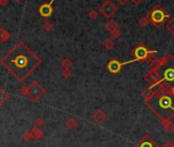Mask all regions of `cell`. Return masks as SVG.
Wrapping results in <instances>:
<instances>
[{"mask_svg": "<svg viewBox=\"0 0 174 147\" xmlns=\"http://www.w3.org/2000/svg\"><path fill=\"white\" fill-rule=\"evenodd\" d=\"M7 72L18 82L25 81L39 68L42 60L24 41H18L0 60Z\"/></svg>", "mask_w": 174, "mask_h": 147, "instance_id": "obj_1", "label": "cell"}, {"mask_svg": "<svg viewBox=\"0 0 174 147\" xmlns=\"http://www.w3.org/2000/svg\"><path fill=\"white\" fill-rule=\"evenodd\" d=\"M155 98H158L157 106L149 107L158 117L171 119L174 117V96L170 93V88H166L164 83L159 84V89Z\"/></svg>", "mask_w": 174, "mask_h": 147, "instance_id": "obj_2", "label": "cell"}, {"mask_svg": "<svg viewBox=\"0 0 174 147\" xmlns=\"http://www.w3.org/2000/svg\"><path fill=\"white\" fill-rule=\"evenodd\" d=\"M45 92H46L45 88L38 83L37 81H33L28 86L22 87L20 89V93L22 95L28 96L33 101H38L45 94Z\"/></svg>", "mask_w": 174, "mask_h": 147, "instance_id": "obj_3", "label": "cell"}, {"mask_svg": "<svg viewBox=\"0 0 174 147\" xmlns=\"http://www.w3.org/2000/svg\"><path fill=\"white\" fill-rule=\"evenodd\" d=\"M149 21H150L156 27H159L161 24H163L166 18H169V14L165 13V10L161 6H156L150 11L148 15Z\"/></svg>", "mask_w": 174, "mask_h": 147, "instance_id": "obj_4", "label": "cell"}, {"mask_svg": "<svg viewBox=\"0 0 174 147\" xmlns=\"http://www.w3.org/2000/svg\"><path fill=\"white\" fill-rule=\"evenodd\" d=\"M156 52L157 51H150L145 46L140 44V45L136 46L132 51V55L134 56V59L131 61H128V63H132V61H139V63H142V61H145L149 58V56L150 54L156 53Z\"/></svg>", "mask_w": 174, "mask_h": 147, "instance_id": "obj_5", "label": "cell"}, {"mask_svg": "<svg viewBox=\"0 0 174 147\" xmlns=\"http://www.w3.org/2000/svg\"><path fill=\"white\" fill-rule=\"evenodd\" d=\"M99 10H100V13H102V14L103 15L104 18H110L111 17H113V15L117 13V7H116V5L112 1L107 0V1L104 2L102 6H100Z\"/></svg>", "mask_w": 174, "mask_h": 147, "instance_id": "obj_6", "label": "cell"}, {"mask_svg": "<svg viewBox=\"0 0 174 147\" xmlns=\"http://www.w3.org/2000/svg\"><path fill=\"white\" fill-rule=\"evenodd\" d=\"M144 79L148 83L150 84V86H154V85H157V84H160L161 83V76L160 74L158 73L157 71H155V69H152V71H150L149 73H146Z\"/></svg>", "mask_w": 174, "mask_h": 147, "instance_id": "obj_7", "label": "cell"}, {"mask_svg": "<svg viewBox=\"0 0 174 147\" xmlns=\"http://www.w3.org/2000/svg\"><path fill=\"white\" fill-rule=\"evenodd\" d=\"M158 89H159V84L154 85V86H150V88L145 89V90L142 92L141 96H142V98L145 99V103L150 102V100L156 96L157 92H158Z\"/></svg>", "mask_w": 174, "mask_h": 147, "instance_id": "obj_8", "label": "cell"}, {"mask_svg": "<svg viewBox=\"0 0 174 147\" xmlns=\"http://www.w3.org/2000/svg\"><path fill=\"white\" fill-rule=\"evenodd\" d=\"M133 147H160L156 141L150 138V135H145Z\"/></svg>", "mask_w": 174, "mask_h": 147, "instance_id": "obj_9", "label": "cell"}, {"mask_svg": "<svg viewBox=\"0 0 174 147\" xmlns=\"http://www.w3.org/2000/svg\"><path fill=\"white\" fill-rule=\"evenodd\" d=\"M53 1H55V0H51L50 2H46L39 7V13L42 18H47L52 15V13H53L52 3H53Z\"/></svg>", "mask_w": 174, "mask_h": 147, "instance_id": "obj_10", "label": "cell"}, {"mask_svg": "<svg viewBox=\"0 0 174 147\" xmlns=\"http://www.w3.org/2000/svg\"><path fill=\"white\" fill-rule=\"evenodd\" d=\"M123 65H124V63H120L118 59L113 58L112 60L109 61V63H108V65H107V68H108V71H109L111 74H114V75H115V74L120 73V71L122 69Z\"/></svg>", "mask_w": 174, "mask_h": 147, "instance_id": "obj_11", "label": "cell"}, {"mask_svg": "<svg viewBox=\"0 0 174 147\" xmlns=\"http://www.w3.org/2000/svg\"><path fill=\"white\" fill-rule=\"evenodd\" d=\"M107 114L106 111L103 110V109H96L93 114H92V121H93L95 124H98V125H100V124H103L104 121L107 119Z\"/></svg>", "mask_w": 174, "mask_h": 147, "instance_id": "obj_12", "label": "cell"}, {"mask_svg": "<svg viewBox=\"0 0 174 147\" xmlns=\"http://www.w3.org/2000/svg\"><path fill=\"white\" fill-rule=\"evenodd\" d=\"M168 57L169 56H164V57H161V58H156V59L150 60L149 63L150 64V67H152V69L158 71L161 67L165 65V63H167V60H168Z\"/></svg>", "mask_w": 174, "mask_h": 147, "instance_id": "obj_13", "label": "cell"}, {"mask_svg": "<svg viewBox=\"0 0 174 147\" xmlns=\"http://www.w3.org/2000/svg\"><path fill=\"white\" fill-rule=\"evenodd\" d=\"M161 124H162V126L165 128V130L167 131L168 133H170V134L174 133V125L171 123V119H161Z\"/></svg>", "mask_w": 174, "mask_h": 147, "instance_id": "obj_14", "label": "cell"}, {"mask_svg": "<svg viewBox=\"0 0 174 147\" xmlns=\"http://www.w3.org/2000/svg\"><path fill=\"white\" fill-rule=\"evenodd\" d=\"M30 134L32 136V140H39L43 136V132L40 128H33V129L30 130Z\"/></svg>", "mask_w": 174, "mask_h": 147, "instance_id": "obj_15", "label": "cell"}, {"mask_svg": "<svg viewBox=\"0 0 174 147\" xmlns=\"http://www.w3.org/2000/svg\"><path fill=\"white\" fill-rule=\"evenodd\" d=\"M165 81H167V82H172V81H174V68L166 69V72L164 73V78H162L161 83L165 82Z\"/></svg>", "mask_w": 174, "mask_h": 147, "instance_id": "obj_16", "label": "cell"}, {"mask_svg": "<svg viewBox=\"0 0 174 147\" xmlns=\"http://www.w3.org/2000/svg\"><path fill=\"white\" fill-rule=\"evenodd\" d=\"M104 28H106L107 31H109L110 33H112V32H114V31L119 29V25H118V23L116 22V21L110 20L106 25H104Z\"/></svg>", "mask_w": 174, "mask_h": 147, "instance_id": "obj_17", "label": "cell"}, {"mask_svg": "<svg viewBox=\"0 0 174 147\" xmlns=\"http://www.w3.org/2000/svg\"><path fill=\"white\" fill-rule=\"evenodd\" d=\"M10 38L9 33L4 28H0V43H5L6 41H8Z\"/></svg>", "mask_w": 174, "mask_h": 147, "instance_id": "obj_18", "label": "cell"}, {"mask_svg": "<svg viewBox=\"0 0 174 147\" xmlns=\"http://www.w3.org/2000/svg\"><path fill=\"white\" fill-rule=\"evenodd\" d=\"M78 121H77L76 119H74V118H70V119H68L67 121H66V127L68 128V129H70V130H74L75 128H77L78 127Z\"/></svg>", "mask_w": 174, "mask_h": 147, "instance_id": "obj_19", "label": "cell"}, {"mask_svg": "<svg viewBox=\"0 0 174 147\" xmlns=\"http://www.w3.org/2000/svg\"><path fill=\"white\" fill-rule=\"evenodd\" d=\"M9 98V94L4 90V89L0 88V106L3 105L5 103V101Z\"/></svg>", "mask_w": 174, "mask_h": 147, "instance_id": "obj_20", "label": "cell"}, {"mask_svg": "<svg viewBox=\"0 0 174 147\" xmlns=\"http://www.w3.org/2000/svg\"><path fill=\"white\" fill-rule=\"evenodd\" d=\"M165 27H166V29H167V31L170 34L174 35V18H172L171 20H169L167 23H166Z\"/></svg>", "mask_w": 174, "mask_h": 147, "instance_id": "obj_21", "label": "cell"}, {"mask_svg": "<svg viewBox=\"0 0 174 147\" xmlns=\"http://www.w3.org/2000/svg\"><path fill=\"white\" fill-rule=\"evenodd\" d=\"M114 46H115V43L111 38H108V39H106L103 41V47L106 49H108V50H112L114 48Z\"/></svg>", "mask_w": 174, "mask_h": 147, "instance_id": "obj_22", "label": "cell"}, {"mask_svg": "<svg viewBox=\"0 0 174 147\" xmlns=\"http://www.w3.org/2000/svg\"><path fill=\"white\" fill-rule=\"evenodd\" d=\"M61 65H63L64 68H71V67L73 65V63H72V60L70 58L65 57V58L61 60Z\"/></svg>", "mask_w": 174, "mask_h": 147, "instance_id": "obj_23", "label": "cell"}, {"mask_svg": "<svg viewBox=\"0 0 174 147\" xmlns=\"http://www.w3.org/2000/svg\"><path fill=\"white\" fill-rule=\"evenodd\" d=\"M42 28H43V29L46 31V32H50V31L52 30L53 27H52V24H51V23H50L49 21H46V22L44 23V24L42 25Z\"/></svg>", "mask_w": 174, "mask_h": 147, "instance_id": "obj_24", "label": "cell"}, {"mask_svg": "<svg viewBox=\"0 0 174 147\" xmlns=\"http://www.w3.org/2000/svg\"><path fill=\"white\" fill-rule=\"evenodd\" d=\"M149 18H148V17H144V18H141L140 20H139V25H140V27H142V28H144V27H146L149 25Z\"/></svg>", "mask_w": 174, "mask_h": 147, "instance_id": "obj_25", "label": "cell"}, {"mask_svg": "<svg viewBox=\"0 0 174 147\" xmlns=\"http://www.w3.org/2000/svg\"><path fill=\"white\" fill-rule=\"evenodd\" d=\"M35 127L36 128H41L42 126L44 125V121L42 118H36V119H35Z\"/></svg>", "mask_w": 174, "mask_h": 147, "instance_id": "obj_26", "label": "cell"}, {"mask_svg": "<svg viewBox=\"0 0 174 147\" xmlns=\"http://www.w3.org/2000/svg\"><path fill=\"white\" fill-rule=\"evenodd\" d=\"M61 75H63V77L65 79H69V78H71L72 73H71V71H70V68H64V71H63V73H61Z\"/></svg>", "mask_w": 174, "mask_h": 147, "instance_id": "obj_27", "label": "cell"}, {"mask_svg": "<svg viewBox=\"0 0 174 147\" xmlns=\"http://www.w3.org/2000/svg\"><path fill=\"white\" fill-rule=\"evenodd\" d=\"M111 35H112V37H113L114 39H119V38L122 36V33H121V31L118 29V30L114 31V32H112Z\"/></svg>", "mask_w": 174, "mask_h": 147, "instance_id": "obj_28", "label": "cell"}, {"mask_svg": "<svg viewBox=\"0 0 174 147\" xmlns=\"http://www.w3.org/2000/svg\"><path fill=\"white\" fill-rule=\"evenodd\" d=\"M23 139H24L25 141H31L32 140V136H31V134H30V131L24 133V135H23Z\"/></svg>", "mask_w": 174, "mask_h": 147, "instance_id": "obj_29", "label": "cell"}, {"mask_svg": "<svg viewBox=\"0 0 174 147\" xmlns=\"http://www.w3.org/2000/svg\"><path fill=\"white\" fill-rule=\"evenodd\" d=\"M89 17H90L91 20H96L98 17V13L96 10H91L89 13Z\"/></svg>", "mask_w": 174, "mask_h": 147, "instance_id": "obj_30", "label": "cell"}, {"mask_svg": "<svg viewBox=\"0 0 174 147\" xmlns=\"http://www.w3.org/2000/svg\"><path fill=\"white\" fill-rule=\"evenodd\" d=\"M160 147H172V145H171V142H164Z\"/></svg>", "mask_w": 174, "mask_h": 147, "instance_id": "obj_31", "label": "cell"}, {"mask_svg": "<svg viewBox=\"0 0 174 147\" xmlns=\"http://www.w3.org/2000/svg\"><path fill=\"white\" fill-rule=\"evenodd\" d=\"M7 3H8V0H0V5L5 6Z\"/></svg>", "mask_w": 174, "mask_h": 147, "instance_id": "obj_32", "label": "cell"}, {"mask_svg": "<svg viewBox=\"0 0 174 147\" xmlns=\"http://www.w3.org/2000/svg\"><path fill=\"white\" fill-rule=\"evenodd\" d=\"M116 1H117L119 4H125V3L128 2L129 0H116Z\"/></svg>", "mask_w": 174, "mask_h": 147, "instance_id": "obj_33", "label": "cell"}, {"mask_svg": "<svg viewBox=\"0 0 174 147\" xmlns=\"http://www.w3.org/2000/svg\"><path fill=\"white\" fill-rule=\"evenodd\" d=\"M131 1H132L134 4H136V5H138V4H140V3L142 2V0H131Z\"/></svg>", "mask_w": 174, "mask_h": 147, "instance_id": "obj_34", "label": "cell"}, {"mask_svg": "<svg viewBox=\"0 0 174 147\" xmlns=\"http://www.w3.org/2000/svg\"><path fill=\"white\" fill-rule=\"evenodd\" d=\"M170 93H171L174 96V86H172L171 88H170Z\"/></svg>", "mask_w": 174, "mask_h": 147, "instance_id": "obj_35", "label": "cell"}, {"mask_svg": "<svg viewBox=\"0 0 174 147\" xmlns=\"http://www.w3.org/2000/svg\"><path fill=\"white\" fill-rule=\"evenodd\" d=\"M171 145H172V147H174V139L171 141Z\"/></svg>", "mask_w": 174, "mask_h": 147, "instance_id": "obj_36", "label": "cell"}, {"mask_svg": "<svg viewBox=\"0 0 174 147\" xmlns=\"http://www.w3.org/2000/svg\"><path fill=\"white\" fill-rule=\"evenodd\" d=\"M14 1H21V0H14Z\"/></svg>", "mask_w": 174, "mask_h": 147, "instance_id": "obj_37", "label": "cell"}]
</instances>
